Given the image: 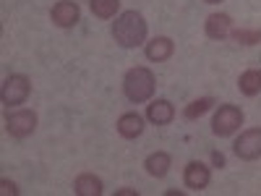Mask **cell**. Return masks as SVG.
I'll list each match as a JSON object with an SVG mask.
<instances>
[{"label":"cell","instance_id":"cell-1","mask_svg":"<svg viewBox=\"0 0 261 196\" xmlns=\"http://www.w3.org/2000/svg\"><path fill=\"white\" fill-rule=\"evenodd\" d=\"M146 32H149V27H146V21L139 11H123L113 24V37L125 50H134V47L144 45Z\"/></svg>","mask_w":261,"mask_h":196},{"label":"cell","instance_id":"cell-2","mask_svg":"<svg viewBox=\"0 0 261 196\" xmlns=\"http://www.w3.org/2000/svg\"><path fill=\"white\" fill-rule=\"evenodd\" d=\"M154 74H151L149 68H144V65H136V68L125 71L123 76V94L130 100V102H146L151 100V94H154Z\"/></svg>","mask_w":261,"mask_h":196},{"label":"cell","instance_id":"cell-3","mask_svg":"<svg viewBox=\"0 0 261 196\" xmlns=\"http://www.w3.org/2000/svg\"><path fill=\"white\" fill-rule=\"evenodd\" d=\"M243 126V110L238 105H220L212 118L214 136H232L238 128Z\"/></svg>","mask_w":261,"mask_h":196},{"label":"cell","instance_id":"cell-4","mask_svg":"<svg viewBox=\"0 0 261 196\" xmlns=\"http://www.w3.org/2000/svg\"><path fill=\"white\" fill-rule=\"evenodd\" d=\"M6 131L13 139H27L37 131V113L34 110H13L6 115Z\"/></svg>","mask_w":261,"mask_h":196},{"label":"cell","instance_id":"cell-5","mask_svg":"<svg viewBox=\"0 0 261 196\" xmlns=\"http://www.w3.org/2000/svg\"><path fill=\"white\" fill-rule=\"evenodd\" d=\"M32 94V81L24 74H11L3 84V102L6 105H24Z\"/></svg>","mask_w":261,"mask_h":196},{"label":"cell","instance_id":"cell-6","mask_svg":"<svg viewBox=\"0 0 261 196\" xmlns=\"http://www.w3.org/2000/svg\"><path fill=\"white\" fill-rule=\"evenodd\" d=\"M232 152H235L241 160H246V162L258 160V157H261V128H248V131H243V134L235 139Z\"/></svg>","mask_w":261,"mask_h":196},{"label":"cell","instance_id":"cell-7","mask_svg":"<svg viewBox=\"0 0 261 196\" xmlns=\"http://www.w3.org/2000/svg\"><path fill=\"white\" fill-rule=\"evenodd\" d=\"M50 18H53L55 27L71 29L81 21V8H79L76 0H58V3L53 6V11H50Z\"/></svg>","mask_w":261,"mask_h":196},{"label":"cell","instance_id":"cell-8","mask_svg":"<svg viewBox=\"0 0 261 196\" xmlns=\"http://www.w3.org/2000/svg\"><path fill=\"white\" fill-rule=\"evenodd\" d=\"M209 181H212V170H209L204 162L191 160V162L186 165V170H183V183H186V188H191V191H204V188L209 186Z\"/></svg>","mask_w":261,"mask_h":196},{"label":"cell","instance_id":"cell-9","mask_svg":"<svg viewBox=\"0 0 261 196\" xmlns=\"http://www.w3.org/2000/svg\"><path fill=\"white\" fill-rule=\"evenodd\" d=\"M204 32L209 39H225L232 34V18L227 13H212L204 24Z\"/></svg>","mask_w":261,"mask_h":196},{"label":"cell","instance_id":"cell-10","mask_svg":"<svg viewBox=\"0 0 261 196\" xmlns=\"http://www.w3.org/2000/svg\"><path fill=\"white\" fill-rule=\"evenodd\" d=\"M175 118V107H172L170 100H154L146 107V120L154 123V126H167Z\"/></svg>","mask_w":261,"mask_h":196},{"label":"cell","instance_id":"cell-11","mask_svg":"<svg viewBox=\"0 0 261 196\" xmlns=\"http://www.w3.org/2000/svg\"><path fill=\"white\" fill-rule=\"evenodd\" d=\"M146 58L154 60V63H165L172 58V53H175V45H172L170 37H154L151 42H146Z\"/></svg>","mask_w":261,"mask_h":196},{"label":"cell","instance_id":"cell-12","mask_svg":"<svg viewBox=\"0 0 261 196\" xmlns=\"http://www.w3.org/2000/svg\"><path fill=\"white\" fill-rule=\"evenodd\" d=\"M118 134L123 139H139L144 134V118L139 113H123L118 118Z\"/></svg>","mask_w":261,"mask_h":196},{"label":"cell","instance_id":"cell-13","mask_svg":"<svg viewBox=\"0 0 261 196\" xmlns=\"http://www.w3.org/2000/svg\"><path fill=\"white\" fill-rule=\"evenodd\" d=\"M144 167H146V173L151 178H162L172 167V157L167 155V152H151V155L146 157V162H144Z\"/></svg>","mask_w":261,"mask_h":196},{"label":"cell","instance_id":"cell-14","mask_svg":"<svg viewBox=\"0 0 261 196\" xmlns=\"http://www.w3.org/2000/svg\"><path fill=\"white\" fill-rule=\"evenodd\" d=\"M73 191L79 196H99L105 191V186H102V178H97L94 173H84V176H79L73 181Z\"/></svg>","mask_w":261,"mask_h":196},{"label":"cell","instance_id":"cell-15","mask_svg":"<svg viewBox=\"0 0 261 196\" xmlns=\"http://www.w3.org/2000/svg\"><path fill=\"white\" fill-rule=\"evenodd\" d=\"M238 89H241L246 97L261 94V68H248L246 74H241V79H238Z\"/></svg>","mask_w":261,"mask_h":196},{"label":"cell","instance_id":"cell-16","mask_svg":"<svg viewBox=\"0 0 261 196\" xmlns=\"http://www.w3.org/2000/svg\"><path fill=\"white\" fill-rule=\"evenodd\" d=\"M89 6L97 18H113L120 8V0H89Z\"/></svg>","mask_w":261,"mask_h":196},{"label":"cell","instance_id":"cell-17","mask_svg":"<svg viewBox=\"0 0 261 196\" xmlns=\"http://www.w3.org/2000/svg\"><path fill=\"white\" fill-rule=\"evenodd\" d=\"M212 105H214V100L212 97H201V100H193L186 110H183V118L186 120H196V118H201L204 113H209L212 110Z\"/></svg>","mask_w":261,"mask_h":196},{"label":"cell","instance_id":"cell-18","mask_svg":"<svg viewBox=\"0 0 261 196\" xmlns=\"http://www.w3.org/2000/svg\"><path fill=\"white\" fill-rule=\"evenodd\" d=\"M230 37L238 45H258L261 42V32H256V29H232Z\"/></svg>","mask_w":261,"mask_h":196},{"label":"cell","instance_id":"cell-19","mask_svg":"<svg viewBox=\"0 0 261 196\" xmlns=\"http://www.w3.org/2000/svg\"><path fill=\"white\" fill-rule=\"evenodd\" d=\"M0 191H3L6 196H8V193H11V196H16V193H18V188H16V183H11V181H6V178H3V181H0Z\"/></svg>","mask_w":261,"mask_h":196},{"label":"cell","instance_id":"cell-20","mask_svg":"<svg viewBox=\"0 0 261 196\" xmlns=\"http://www.w3.org/2000/svg\"><path fill=\"white\" fill-rule=\"evenodd\" d=\"M212 162L217 167H225V155H222V152H212Z\"/></svg>","mask_w":261,"mask_h":196},{"label":"cell","instance_id":"cell-21","mask_svg":"<svg viewBox=\"0 0 261 196\" xmlns=\"http://www.w3.org/2000/svg\"><path fill=\"white\" fill-rule=\"evenodd\" d=\"M118 193H120V196H134V193H136V191H134V188H120V191H118Z\"/></svg>","mask_w":261,"mask_h":196},{"label":"cell","instance_id":"cell-22","mask_svg":"<svg viewBox=\"0 0 261 196\" xmlns=\"http://www.w3.org/2000/svg\"><path fill=\"white\" fill-rule=\"evenodd\" d=\"M204 3H209V6H217V3H222V0H204Z\"/></svg>","mask_w":261,"mask_h":196}]
</instances>
